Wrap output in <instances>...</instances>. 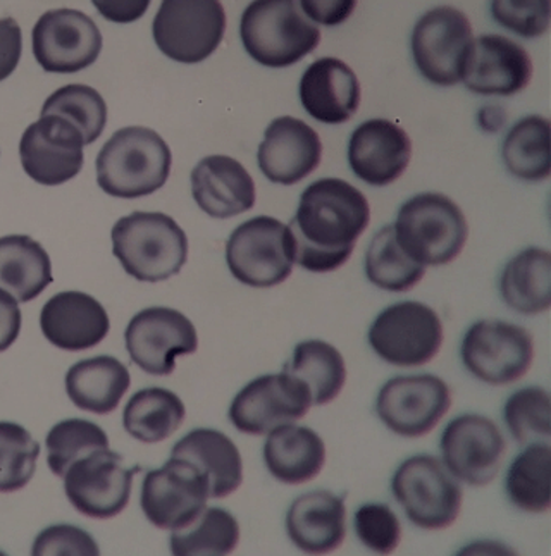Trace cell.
Wrapping results in <instances>:
<instances>
[{"mask_svg": "<svg viewBox=\"0 0 551 556\" xmlns=\"http://www.w3.org/2000/svg\"><path fill=\"white\" fill-rule=\"evenodd\" d=\"M370 223L371 205L359 188L343 179H317L303 190L288 226L295 264L311 273L340 269Z\"/></svg>", "mask_w": 551, "mask_h": 556, "instance_id": "1", "label": "cell"}, {"mask_svg": "<svg viewBox=\"0 0 551 556\" xmlns=\"http://www.w3.org/2000/svg\"><path fill=\"white\" fill-rule=\"evenodd\" d=\"M170 146L154 129L129 126L112 135L97 155V184L116 199H141L170 178Z\"/></svg>", "mask_w": 551, "mask_h": 556, "instance_id": "2", "label": "cell"}, {"mask_svg": "<svg viewBox=\"0 0 551 556\" xmlns=\"http://www.w3.org/2000/svg\"><path fill=\"white\" fill-rule=\"evenodd\" d=\"M112 252L138 281H166L187 264L188 238L162 212H133L112 228Z\"/></svg>", "mask_w": 551, "mask_h": 556, "instance_id": "3", "label": "cell"}, {"mask_svg": "<svg viewBox=\"0 0 551 556\" xmlns=\"http://www.w3.org/2000/svg\"><path fill=\"white\" fill-rule=\"evenodd\" d=\"M393 228L398 245L424 267L455 261L468 237L464 212L441 193H419L406 200Z\"/></svg>", "mask_w": 551, "mask_h": 556, "instance_id": "4", "label": "cell"}, {"mask_svg": "<svg viewBox=\"0 0 551 556\" xmlns=\"http://www.w3.org/2000/svg\"><path fill=\"white\" fill-rule=\"evenodd\" d=\"M240 37L247 54L267 67L297 64L321 42L320 28L291 0L252 2L241 16Z\"/></svg>", "mask_w": 551, "mask_h": 556, "instance_id": "5", "label": "cell"}, {"mask_svg": "<svg viewBox=\"0 0 551 556\" xmlns=\"http://www.w3.org/2000/svg\"><path fill=\"white\" fill-rule=\"evenodd\" d=\"M391 493L406 519L424 531H441L459 519L462 493L459 479L433 455L406 458L391 479Z\"/></svg>", "mask_w": 551, "mask_h": 556, "instance_id": "6", "label": "cell"}, {"mask_svg": "<svg viewBox=\"0 0 551 556\" xmlns=\"http://www.w3.org/2000/svg\"><path fill=\"white\" fill-rule=\"evenodd\" d=\"M226 262L235 279L247 287L281 285L295 264L290 229L270 216L245 220L226 243Z\"/></svg>", "mask_w": 551, "mask_h": 556, "instance_id": "7", "label": "cell"}, {"mask_svg": "<svg viewBox=\"0 0 551 556\" xmlns=\"http://www.w3.org/2000/svg\"><path fill=\"white\" fill-rule=\"evenodd\" d=\"M370 345L377 357L391 366H424L443 345V325L426 303H393L374 319Z\"/></svg>", "mask_w": 551, "mask_h": 556, "instance_id": "8", "label": "cell"}, {"mask_svg": "<svg viewBox=\"0 0 551 556\" xmlns=\"http://www.w3.org/2000/svg\"><path fill=\"white\" fill-rule=\"evenodd\" d=\"M226 31V13L216 0H166L152 34L162 54L176 63H202L216 52Z\"/></svg>", "mask_w": 551, "mask_h": 556, "instance_id": "9", "label": "cell"}, {"mask_svg": "<svg viewBox=\"0 0 551 556\" xmlns=\"http://www.w3.org/2000/svg\"><path fill=\"white\" fill-rule=\"evenodd\" d=\"M473 26L459 9H433L412 31V55L421 75L438 87H453L464 76Z\"/></svg>", "mask_w": 551, "mask_h": 556, "instance_id": "10", "label": "cell"}, {"mask_svg": "<svg viewBox=\"0 0 551 556\" xmlns=\"http://www.w3.org/2000/svg\"><path fill=\"white\" fill-rule=\"evenodd\" d=\"M138 470V465L128 469L121 453L96 450L71 465L64 473V491L71 505L85 517L112 519L128 507Z\"/></svg>", "mask_w": 551, "mask_h": 556, "instance_id": "11", "label": "cell"}, {"mask_svg": "<svg viewBox=\"0 0 551 556\" xmlns=\"http://www.w3.org/2000/svg\"><path fill=\"white\" fill-rule=\"evenodd\" d=\"M462 362L479 381L502 387L518 381L535 358V341L527 329L505 320H479L462 340Z\"/></svg>", "mask_w": 551, "mask_h": 556, "instance_id": "12", "label": "cell"}, {"mask_svg": "<svg viewBox=\"0 0 551 556\" xmlns=\"http://www.w3.org/2000/svg\"><path fill=\"white\" fill-rule=\"evenodd\" d=\"M208 478L185 458L171 457L161 469L147 472L141 484L140 507L147 520L162 531H176L208 507Z\"/></svg>", "mask_w": 551, "mask_h": 556, "instance_id": "13", "label": "cell"}, {"mask_svg": "<svg viewBox=\"0 0 551 556\" xmlns=\"http://www.w3.org/2000/svg\"><path fill=\"white\" fill-rule=\"evenodd\" d=\"M452 407V391L433 374L398 376L383 384L376 414L391 432L403 438L426 437Z\"/></svg>", "mask_w": 551, "mask_h": 556, "instance_id": "14", "label": "cell"}, {"mask_svg": "<svg viewBox=\"0 0 551 556\" xmlns=\"http://www.w3.org/2000/svg\"><path fill=\"white\" fill-rule=\"evenodd\" d=\"M311 407V393L305 384L283 370L250 381L233 399L228 417L243 434L264 437L303 419Z\"/></svg>", "mask_w": 551, "mask_h": 556, "instance_id": "15", "label": "cell"}, {"mask_svg": "<svg viewBox=\"0 0 551 556\" xmlns=\"http://www.w3.org/2000/svg\"><path fill=\"white\" fill-rule=\"evenodd\" d=\"M132 361L150 376L175 372L176 357L199 349L197 329L181 312L170 307H150L129 320L125 332Z\"/></svg>", "mask_w": 551, "mask_h": 556, "instance_id": "16", "label": "cell"}, {"mask_svg": "<svg viewBox=\"0 0 551 556\" xmlns=\"http://www.w3.org/2000/svg\"><path fill=\"white\" fill-rule=\"evenodd\" d=\"M441 455L448 472L468 486H488L497 478L506 443L493 420L479 414L455 417L444 428Z\"/></svg>", "mask_w": 551, "mask_h": 556, "instance_id": "17", "label": "cell"}, {"mask_svg": "<svg viewBox=\"0 0 551 556\" xmlns=\"http://www.w3.org/2000/svg\"><path fill=\"white\" fill-rule=\"evenodd\" d=\"M37 63L47 73L71 75L96 63L102 50L99 26L75 9H54L43 14L32 31Z\"/></svg>", "mask_w": 551, "mask_h": 556, "instance_id": "18", "label": "cell"}, {"mask_svg": "<svg viewBox=\"0 0 551 556\" xmlns=\"http://www.w3.org/2000/svg\"><path fill=\"white\" fill-rule=\"evenodd\" d=\"M84 147V137L70 121L42 116L23 134L20 157L29 178L46 187H58L79 175Z\"/></svg>", "mask_w": 551, "mask_h": 556, "instance_id": "19", "label": "cell"}, {"mask_svg": "<svg viewBox=\"0 0 551 556\" xmlns=\"http://www.w3.org/2000/svg\"><path fill=\"white\" fill-rule=\"evenodd\" d=\"M533 78L527 50L502 35H483L473 40L464 67L465 87L481 96H514Z\"/></svg>", "mask_w": 551, "mask_h": 556, "instance_id": "20", "label": "cell"}, {"mask_svg": "<svg viewBox=\"0 0 551 556\" xmlns=\"http://www.w3.org/2000/svg\"><path fill=\"white\" fill-rule=\"evenodd\" d=\"M323 143L314 128L297 117L274 119L259 147V167L271 184L297 185L321 164Z\"/></svg>", "mask_w": 551, "mask_h": 556, "instance_id": "21", "label": "cell"}, {"mask_svg": "<svg viewBox=\"0 0 551 556\" xmlns=\"http://www.w3.org/2000/svg\"><path fill=\"white\" fill-rule=\"evenodd\" d=\"M411 157V138L391 121H365L350 137V169L371 187L395 184L405 173Z\"/></svg>", "mask_w": 551, "mask_h": 556, "instance_id": "22", "label": "cell"}, {"mask_svg": "<svg viewBox=\"0 0 551 556\" xmlns=\"http://www.w3.org/2000/svg\"><path fill=\"white\" fill-rule=\"evenodd\" d=\"M40 328L58 349L84 352L108 337L111 323L99 300L82 291H63L43 305Z\"/></svg>", "mask_w": 551, "mask_h": 556, "instance_id": "23", "label": "cell"}, {"mask_svg": "<svg viewBox=\"0 0 551 556\" xmlns=\"http://www.w3.org/2000/svg\"><path fill=\"white\" fill-rule=\"evenodd\" d=\"M300 100L309 116L326 125H341L352 119L361 105V84L340 59H317L300 79Z\"/></svg>", "mask_w": 551, "mask_h": 556, "instance_id": "24", "label": "cell"}, {"mask_svg": "<svg viewBox=\"0 0 551 556\" xmlns=\"http://www.w3.org/2000/svg\"><path fill=\"white\" fill-rule=\"evenodd\" d=\"M197 205L214 219H229L255 205V184L237 159L209 155L191 170Z\"/></svg>", "mask_w": 551, "mask_h": 556, "instance_id": "25", "label": "cell"}, {"mask_svg": "<svg viewBox=\"0 0 551 556\" xmlns=\"http://www.w3.org/2000/svg\"><path fill=\"white\" fill-rule=\"evenodd\" d=\"M287 534L300 552L309 555L340 548L347 535L343 498L326 490L302 494L288 508Z\"/></svg>", "mask_w": 551, "mask_h": 556, "instance_id": "26", "label": "cell"}, {"mask_svg": "<svg viewBox=\"0 0 551 556\" xmlns=\"http://www.w3.org/2000/svg\"><path fill=\"white\" fill-rule=\"evenodd\" d=\"M171 457L185 458L208 478L211 498H224L235 493L243 482L240 450L226 434L216 429H193L183 437Z\"/></svg>", "mask_w": 551, "mask_h": 556, "instance_id": "27", "label": "cell"}, {"mask_svg": "<svg viewBox=\"0 0 551 556\" xmlns=\"http://www.w3.org/2000/svg\"><path fill=\"white\" fill-rule=\"evenodd\" d=\"M264 464L276 481L299 486L320 476L326 464V444L314 429L287 424L265 440Z\"/></svg>", "mask_w": 551, "mask_h": 556, "instance_id": "28", "label": "cell"}, {"mask_svg": "<svg viewBox=\"0 0 551 556\" xmlns=\"http://www.w3.org/2000/svg\"><path fill=\"white\" fill-rule=\"evenodd\" d=\"M132 378L123 362L109 355L79 361L66 374V393L82 410L105 416L116 410Z\"/></svg>", "mask_w": 551, "mask_h": 556, "instance_id": "29", "label": "cell"}, {"mask_svg": "<svg viewBox=\"0 0 551 556\" xmlns=\"http://www.w3.org/2000/svg\"><path fill=\"white\" fill-rule=\"evenodd\" d=\"M52 281L49 254L38 241L25 235L0 238V290L26 303Z\"/></svg>", "mask_w": 551, "mask_h": 556, "instance_id": "30", "label": "cell"}, {"mask_svg": "<svg viewBox=\"0 0 551 556\" xmlns=\"http://www.w3.org/2000/svg\"><path fill=\"white\" fill-rule=\"evenodd\" d=\"M500 293L510 308L535 316L551 305V255L547 249L523 250L503 269Z\"/></svg>", "mask_w": 551, "mask_h": 556, "instance_id": "31", "label": "cell"}, {"mask_svg": "<svg viewBox=\"0 0 551 556\" xmlns=\"http://www.w3.org/2000/svg\"><path fill=\"white\" fill-rule=\"evenodd\" d=\"M187 416L185 403L166 388H146L126 403L123 426L135 440L161 443L178 431Z\"/></svg>", "mask_w": 551, "mask_h": 556, "instance_id": "32", "label": "cell"}, {"mask_svg": "<svg viewBox=\"0 0 551 556\" xmlns=\"http://www.w3.org/2000/svg\"><path fill=\"white\" fill-rule=\"evenodd\" d=\"M300 379L311 393L312 405H328L343 390L347 366L343 355L326 341H302L295 346L293 357L283 367Z\"/></svg>", "mask_w": 551, "mask_h": 556, "instance_id": "33", "label": "cell"}, {"mask_svg": "<svg viewBox=\"0 0 551 556\" xmlns=\"http://www.w3.org/2000/svg\"><path fill=\"white\" fill-rule=\"evenodd\" d=\"M502 155L515 178L529 184L550 178V121L527 116L515 123L503 141Z\"/></svg>", "mask_w": 551, "mask_h": 556, "instance_id": "34", "label": "cell"}, {"mask_svg": "<svg viewBox=\"0 0 551 556\" xmlns=\"http://www.w3.org/2000/svg\"><path fill=\"white\" fill-rule=\"evenodd\" d=\"M550 476V443L527 444L506 472L510 503L527 514H547L551 505Z\"/></svg>", "mask_w": 551, "mask_h": 556, "instance_id": "35", "label": "cell"}, {"mask_svg": "<svg viewBox=\"0 0 551 556\" xmlns=\"http://www.w3.org/2000/svg\"><path fill=\"white\" fill-rule=\"evenodd\" d=\"M365 275L374 287L403 293L424 278L426 267L403 252L395 237L393 225H388L379 229L370 243L365 254Z\"/></svg>", "mask_w": 551, "mask_h": 556, "instance_id": "36", "label": "cell"}, {"mask_svg": "<svg viewBox=\"0 0 551 556\" xmlns=\"http://www.w3.org/2000/svg\"><path fill=\"white\" fill-rule=\"evenodd\" d=\"M240 541V526L228 510L203 508L202 514L187 528L171 534L173 555H229Z\"/></svg>", "mask_w": 551, "mask_h": 556, "instance_id": "37", "label": "cell"}, {"mask_svg": "<svg viewBox=\"0 0 551 556\" xmlns=\"http://www.w3.org/2000/svg\"><path fill=\"white\" fill-rule=\"evenodd\" d=\"M42 116H59L70 121L84 137L85 146H90L104 131L108 105L96 88L67 85L46 100Z\"/></svg>", "mask_w": 551, "mask_h": 556, "instance_id": "38", "label": "cell"}, {"mask_svg": "<svg viewBox=\"0 0 551 556\" xmlns=\"http://www.w3.org/2000/svg\"><path fill=\"white\" fill-rule=\"evenodd\" d=\"M47 465L58 478H64L71 465L96 450L109 448L104 429L84 419L55 424L46 440Z\"/></svg>", "mask_w": 551, "mask_h": 556, "instance_id": "39", "label": "cell"}, {"mask_svg": "<svg viewBox=\"0 0 551 556\" xmlns=\"http://www.w3.org/2000/svg\"><path fill=\"white\" fill-rule=\"evenodd\" d=\"M503 419L514 440L523 446L550 443L551 399L547 390L527 387L506 400Z\"/></svg>", "mask_w": 551, "mask_h": 556, "instance_id": "40", "label": "cell"}, {"mask_svg": "<svg viewBox=\"0 0 551 556\" xmlns=\"http://www.w3.org/2000/svg\"><path fill=\"white\" fill-rule=\"evenodd\" d=\"M40 444L16 422H0V493L28 486L37 470Z\"/></svg>", "mask_w": 551, "mask_h": 556, "instance_id": "41", "label": "cell"}, {"mask_svg": "<svg viewBox=\"0 0 551 556\" xmlns=\"http://www.w3.org/2000/svg\"><path fill=\"white\" fill-rule=\"evenodd\" d=\"M353 529L365 548L379 555H390L402 541V523L385 503H365L356 508Z\"/></svg>", "mask_w": 551, "mask_h": 556, "instance_id": "42", "label": "cell"}, {"mask_svg": "<svg viewBox=\"0 0 551 556\" xmlns=\"http://www.w3.org/2000/svg\"><path fill=\"white\" fill-rule=\"evenodd\" d=\"M491 13L503 28L524 38H535L548 31L550 2H491Z\"/></svg>", "mask_w": 551, "mask_h": 556, "instance_id": "43", "label": "cell"}, {"mask_svg": "<svg viewBox=\"0 0 551 556\" xmlns=\"http://www.w3.org/2000/svg\"><path fill=\"white\" fill-rule=\"evenodd\" d=\"M34 555H99L96 540L84 529L67 523L50 526L35 538Z\"/></svg>", "mask_w": 551, "mask_h": 556, "instance_id": "44", "label": "cell"}, {"mask_svg": "<svg viewBox=\"0 0 551 556\" xmlns=\"http://www.w3.org/2000/svg\"><path fill=\"white\" fill-rule=\"evenodd\" d=\"M23 52L22 28L13 17L0 20V81L13 75Z\"/></svg>", "mask_w": 551, "mask_h": 556, "instance_id": "45", "label": "cell"}, {"mask_svg": "<svg viewBox=\"0 0 551 556\" xmlns=\"http://www.w3.org/2000/svg\"><path fill=\"white\" fill-rule=\"evenodd\" d=\"M300 9L308 14L312 22L321 23V25L335 26L347 22L355 11V2L353 0H338V2H311L303 0L299 2Z\"/></svg>", "mask_w": 551, "mask_h": 556, "instance_id": "46", "label": "cell"}, {"mask_svg": "<svg viewBox=\"0 0 551 556\" xmlns=\"http://www.w3.org/2000/svg\"><path fill=\"white\" fill-rule=\"evenodd\" d=\"M22 331V311L17 300L0 290V352L13 346Z\"/></svg>", "mask_w": 551, "mask_h": 556, "instance_id": "47", "label": "cell"}, {"mask_svg": "<svg viewBox=\"0 0 551 556\" xmlns=\"http://www.w3.org/2000/svg\"><path fill=\"white\" fill-rule=\"evenodd\" d=\"M97 11L104 14L105 20L116 23L137 22L138 17L146 14L149 2H93Z\"/></svg>", "mask_w": 551, "mask_h": 556, "instance_id": "48", "label": "cell"}]
</instances>
